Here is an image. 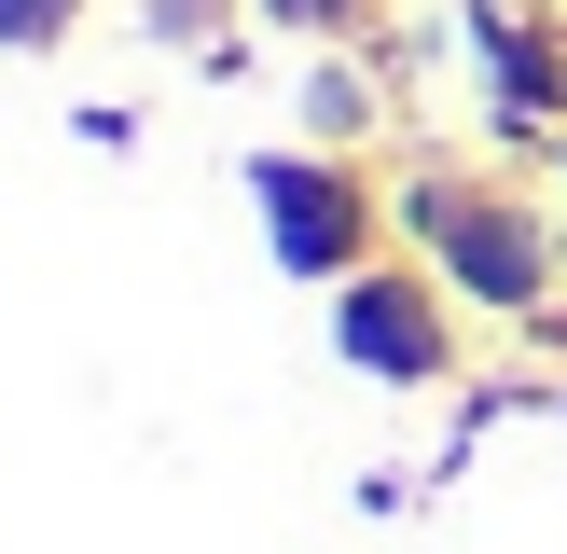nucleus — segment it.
<instances>
[{
  "instance_id": "4",
  "label": "nucleus",
  "mask_w": 567,
  "mask_h": 554,
  "mask_svg": "<svg viewBox=\"0 0 567 554\" xmlns=\"http://www.w3.org/2000/svg\"><path fill=\"white\" fill-rule=\"evenodd\" d=\"M277 14H347V0H277Z\"/></svg>"
},
{
  "instance_id": "1",
  "label": "nucleus",
  "mask_w": 567,
  "mask_h": 554,
  "mask_svg": "<svg viewBox=\"0 0 567 554\" xmlns=\"http://www.w3.org/2000/svg\"><path fill=\"white\" fill-rule=\"evenodd\" d=\"M430 236L457 249V277H471V291H498V305H526V277H540V249H526L513 222H485V208H457V194H430Z\"/></svg>"
},
{
  "instance_id": "3",
  "label": "nucleus",
  "mask_w": 567,
  "mask_h": 554,
  "mask_svg": "<svg viewBox=\"0 0 567 554\" xmlns=\"http://www.w3.org/2000/svg\"><path fill=\"white\" fill-rule=\"evenodd\" d=\"M277 236H291V249H319V264H332V249H347V208H332V181H319V166H277Z\"/></svg>"
},
{
  "instance_id": "2",
  "label": "nucleus",
  "mask_w": 567,
  "mask_h": 554,
  "mask_svg": "<svg viewBox=\"0 0 567 554\" xmlns=\"http://www.w3.org/2000/svg\"><path fill=\"white\" fill-rule=\"evenodd\" d=\"M360 360H402V375H430V360H443V332L430 319H415V291H360Z\"/></svg>"
}]
</instances>
